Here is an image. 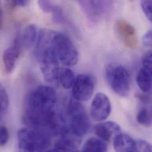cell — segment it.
<instances>
[{
    "label": "cell",
    "instance_id": "27",
    "mask_svg": "<svg viewBox=\"0 0 152 152\" xmlns=\"http://www.w3.org/2000/svg\"><path fill=\"white\" fill-rule=\"evenodd\" d=\"M27 1L28 0H12L13 5L17 7H24Z\"/></svg>",
    "mask_w": 152,
    "mask_h": 152
},
{
    "label": "cell",
    "instance_id": "5",
    "mask_svg": "<svg viewBox=\"0 0 152 152\" xmlns=\"http://www.w3.org/2000/svg\"><path fill=\"white\" fill-rule=\"evenodd\" d=\"M70 118V130L77 137L83 136L89 128V121L83 106L76 100H72L68 106Z\"/></svg>",
    "mask_w": 152,
    "mask_h": 152
},
{
    "label": "cell",
    "instance_id": "12",
    "mask_svg": "<svg viewBox=\"0 0 152 152\" xmlns=\"http://www.w3.org/2000/svg\"><path fill=\"white\" fill-rule=\"evenodd\" d=\"M114 148L116 152H136L135 140L123 133H120L114 139Z\"/></svg>",
    "mask_w": 152,
    "mask_h": 152
},
{
    "label": "cell",
    "instance_id": "21",
    "mask_svg": "<svg viewBox=\"0 0 152 152\" xmlns=\"http://www.w3.org/2000/svg\"><path fill=\"white\" fill-rule=\"evenodd\" d=\"M38 4L41 10L47 13H53L58 7L52 4L49 0H38Z\"/></svg>",
    "mask_w": 152,
    "mask_h": 152
},
{
    "label": "cell",
    "instance_id": "2",
    "mask_svg": "<svg viewBox=\"0 0 152 152\" xmlns=\"http://www.w3.org/2000/svg\"><path fill=\"white\" fill-rule=\"evenodd\" d=\"M49 134L36 128H23L18 132V146L23 152L48 151L51 146Z\"/></svg>",
    "mask_w": 152,
    "mask_h": 152
},
{
    "label": "cell",
    "instance_id": "6",
    "mask_svg": "<svg viewBox=\"0 0 152 152\" xmlns=\"http://www.w3.org/2000/svg\"><path fill=\"white\" fill-rule=\"evenodd\" d=\"M89 22L95 23L113 10V0H77Z\"/></svg>",
    "mask_w": 152,
    "mask_h": 152
},
{
    "label": "cell",
    "instance_id": "13",
    "mask_svg": "<svg viewBox=\"0 0 152 152\" xmlns=\"http://www.w3.org/2000/svg\"><path fill=\"white\" fill-rule=\"evenodd\" d=\"M55 145L53 149L49 152H75L77 151L76 140L67 136V133L63 135Z\"/></svg>",
    "mask_w": 152,
    "mask_h": 152
},
{
    "label": "cell",
    "instance_id": "1",
    "mask_svg": "<svg viewBox=\"0 0 152 152\" xmlns=\"http://www.w3.org/2000/svg\"><path fill=\"white\" fill-rule=\"evenodd\" d=\"M57 102L55 90L50 86H40L28 95L24 113L25 122L31 127L45 128L49 116Z\"/></svg>",
    "mask_w": 152,
    "mask_h": 152
},
{
    "label": "cell",
    "instance_id": "16",
    "mask_svg": "<svg viewBox=\"0 0 152 152\" xmlns=\"http://www.w3.org/2000/svg\"><path fill=\"white\" fill-rule=\"evenodd\" d=\"M108 151L106 142L99 137H91L84 143L82 151L85 152H105Z\"/></svg>",
    "mask_w": 152,
    "mask_h": 152
},
{
    "label": "cell",
    "instance_id": "29",
    "mask_svg": "<svg viewBox=\"0 0 152 152\" xmlns=\"http://www.w3.org/2000/svg\"><path fill=\"white\" fill-rule=\"evenodd\" d=\"M3 118V113H0V122L2 121Z\"/></svg>",
    "mask_w": 152,
    "mask_h": 152
},
{
    "label": "cell",
    "instance_id": "15",
    "mask_svg": "<svg viewBox=\"0 0 152 152\" xmlns=\"http://www.w3.org/2000/svg\"><path fill=\"white\" fill-rule=\"evenodd\" d=\"M37 37L38 34L36 26L33 24H28L23 31L21 44L25 48L30 49L36 43Z\"/></svg>",
    "mask_w": 152,
    "mask_h": 152
},
{
    "label": "cell",
    "instance_id": "22",
    "mask_svg": "<svg viewBox=\"0 0 152 152\" xmlns=\"http://www.w3.org/2000/svg\"><path fill=\"white\" fill-rule=\"evenodd\" d=\"M136 152H151L152 151L151 145L143 139H137L135 141Z\"/></svg>",
    "mask_w": 152,
    "mask_h": 152
},
{
    "label": "cell",
    "instance_id": "28",
    "mask_svg": "<svg viewBox=\"0 0 152 152\" xmlns=\"http://www.w3.org/2000/svg\"><path fill=\"white\" fill-rule=\"evenodd\" d=\"M3 24V12H2V8L1 5V2L0 1V30L2 28Z\"/></svg>",
    "mask_w": 152,
    "mask_h": 152
},
{
    "label": "cell",
    "instance_id": "11",
    "mask_svg": "<svg viewBox=\"0 0 152 152\" xmlns=\"http://www.w3.org/2000/svg\"><path fill=\"white\" fill-rule=\"evenodd\" d=\"M94 131L98 137L109 142L121 133V127L115 122L105 121L97 124L94 127Z\"/></svg>",
    "mask_w": 152,
    "mask_h": 152
},
{
    "label": "cell",
    "instance_id": "10",
    "mask_svg": "<svg viewBox=\"0 0 152 152\" xmlns=\"http://www.w3.org/2000/svg\"><path fill=\"white\" fill-rule=\"evenodd\" d=\"M117 30L124 43L129 48L134 49L137 46V39L134 27L126 20L117 23Z\"/></svg>",
    "mask_w": 152,
    "mask_h": 152
},
{
    "label": "cell",
    "instance_id": "24",
    "mask_svg": "<svg viewBox=\"0 0 152 152\" xmlns=\"http://www.w3.org/2000/svg\"><path fill=\"white\" fill-rule=\"evenodd\" d=\"M152 31L151 30L147 31L142 38V43L144 47L150 48L152 47Z\"/></svg>",
    "mask_w": 152,
    "mask_h": 152
},
{
    "label": "cell",
    "instance_id": "8",
    "mask_svg": "<svg viewBox=\"0 0 152 152\" xmlns=\"http://www.w3.org/2000/svg\"><path fill=\"white\" fill-rule=\"evenodd\" d=\"M111 109L109 98L105 94L99 92L96 94L91 103V117L96 121H102L108 117Z\"/></svg>",
    "mask_w": 152,
    "mask_h": 152
},
{
    "label": "cell",
    "instance_id": "23",
    "mask_svg": "<svg viewBox=\"0 0 152 152\" xmlns=\"http://www.w3.org/2000/svg\"><path fill=\"white\" fill-rule=\"evenodd\" d=\"M9 140V133L6 127L0 126V146L6 145Z\"/></svg>",
    "mask_w": 152,
    "mask_h": 152
},
{
    "label": "cell",
    "instance_id": "25",
    "mask_svg": "<svg viewBox=\"0 0 152 152\" xmlns=\"http://www.w3.org/2000/svg\"><path fill=\"white\" fill-rule=\"evenodd\" d=\"M143 67L149 70H152V52H149L143 58Z\"/></svg>",
    "mask_w": 152,
    "mask_h": 152
},
{
    "label": "cell",
    "instance_id": "14",
    "mask_svg": "<svg viewBox=\"0 0 152 152\" xmlns=\"http://www.w3.org/2000/svg\"><path fill=\"white\" fill-rule=\"evenodd\" d=\"M136 81L142 92H149L152 88V70L141 68L137 74Z\"/></svg>",
    "mask_w": 152,
    "mask_h": 152
},
{
    "label": "cell",
    "instance_id": "20",
    "mask_svg": "<svg viewBox=\"0 0 152 152\" xmlns=\"http://www.w3.org/2000/svg\"><path fill=\"white\" fill-rule=\"evenodd\" d=\"M152 0H140V6L144 14L150 21H152Z\"/></svg>",
    "mask_w": 152,
    "mask_h": 152
},
{
    "label": "cell",
    "instance_id": "19",
    "mask_svg": "<svg viewBox=\"0 0 152 152\" xmlns=\"http://www.w3.org/2000/svg\"><path fill=\"white\" fill-rule=\"evenodd\" d=\"M9 98L4 86L0 83V113H4L8 108Z\"/></svg>",
    "mask_w": 152,
    "mask_h": 152
},
{
    "label": "cell",
    "instance_id": "7",
    "mask_svg": "<svg viewBox=\"0 0 152 152\" xmlns=\"http://www.w3.org/2000/svg\"><path fill=\"white\" fill-rule=\"evenodd\" d=\"M94 80L88 74H80L76 77L72 86V95L78 101H85L92 96L94 89Z\"/></svg>",
    "mask_w": 152,
    "mask_h": 152
},
{
    "label": "cell",
    "instance_id": "26",
    "mask_svg": "<svg viewBox=\"0 0 152 152\" xmlns=\"http://www.w3.org/2000/svg\"><path fill=\"white\" fill-rule=\"evenodd\" d=\"M137 98H139L143 104H151V97L148 95L139 94L137 95Z\"/></svg>",
    "mask_w": 152,
    "mask_h": 152
},
{
    "label": "cell",
    "instance_id": "9",
    "mask_svg": "<svg viewBox=\"0 0 152 152\" xmlns=\"http://www.w3.org/2000/svg\"><path fill=\"white\" fill-rule=\"evenodd\" d=\"M21 41L16 37L10 47L4 52L2 60L5 69L7 73H11L14 69L15 64L21 53Z\"/></svg>",
    "mask_w": 152,
    "mask_h": 152
},
{
    "label": "cell",
    "instance_id": "17",
    "mask_svg": "<svg viewBox=\"0 0 152 152\" xmlns=\"http://www.w3.org/2000/svg\"><path fill=\"white\" fill-rule=\"evenodd\" d=\"M76 80L74 72L69 68H64L60 69L59 82L65 89L72 88Z\"/></svg>",
    "mask_w": 152,
    "mask_h": 152
},
{
    "label": "cell",
    "instance_id": "18",
    "mask_svg": "<svg viewBox=\"0 0 152 152\" xmlns=\"http://www.w3.org/2000/svg\"><path fill=\"white\" fill-rule=\"evenodd\" d=\"M137 121L142 126L150 127L152 126V112L147 107L140 108L137 114Z\"/></svg>",
    "mask_w": 152,
    "mask_h": 152
},
{
    "label": "cell",
    "instance_id": "3",
    "mask_svg": "<svg viewBox=\"0 0 152 152\" xmlns=\"http://www.w3.org/2000/svg\"><path fill=\"white\" fill-rule=\"evenodd\" d=\"M52 45L59 62L65 66H73L79 61V52L66 35L53 31Z\"/></svg>",
    "mask_w": 152,
    "mask_h": 152
},
{
    "label": "cell",
    "instance_id": "4",
    "mask_svg": "<svg viewBox=\"0 0 152 152\" xmlns=\"http://www.w3.org/2000/svg\"><path fill=\"white\" fill-rule=\"evenodd\" d=\"M105 79L111 89L117 95L121 97L129 95L131 77L124 66L117 64H109L105 69Z\"/></svg>",
    "mask_w": 152,
    "mask_h": 152
}]
</instances>
